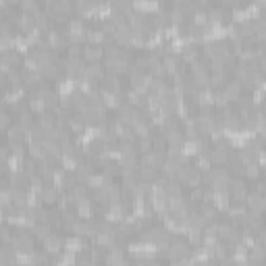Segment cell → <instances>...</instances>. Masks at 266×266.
Listing matches in <instances>:
<instances>
[{
	"label": "cell",
	"instance_id": "cell-17",
	"mask_svg": "<svg viewBox=\"0 0 266 266\" xmlns=\"http://www.w3.org/2000/svg\"><path fill=\"white\" fill-rule=\"evenodd\" d=\"M11 125V113L0 108V129H6Z\"/></svg>",
	"mask_w": 266,
	"mask_h": 266
},
{
	"label": "cell",
	"instance_id": "cell-6",
	"mask_svg": "<svg viewBox=\"0 0 266 266\" xmlns=\"http://www.w3.org/2000/svg\"><path fill=\"white\" fill-rule=\"evenodd\" d=\"M164 195L167 198H181L183 195V185L177 181V179H169L167 185H164Z\"/></svg>",
	"mask_w": 266,
	"mask_h": 266
},
{
	"label": "cell",
	"instance_id": "cell-13",
	"mask_svg": "<svg viewBox=\"0 0 266 266\" xmlns=\"http://www.w3.org/2000/svg\"><path fill=\"white\" fill-rule=\"evenodd\" d=\"M0 60H2L6 67H11V65H17V62L21 60V57H19V52L13 48V50H6V52L0 54Z\"/></svg>",
	"mask_w": 266,
	"mask_h": 266
},
{
	"label": "cell",
	"instance_id": "cell-7",
	"mask_svg": "<svg viewBox=\"0 0 266 266\" xmlns=\"http://www.w3.org/2000/svg\"><path fill=\"white\" fill-rule=\"evenodd\" d=\"M75 206H77V216L83 218V221H88V218L92 216V212H94V204H92L90 198H83L81 202H77Z\"/></svg>",
	"mask_w": 266,
	"mask_h": 266
},
{
	"label": "cell",
	"instance_id": "cell-16",
	"mask_svg": "<svg viewBox=\"0 0 266 266\" xmlns=\"http://www.w3.org/2000/svg\"><path fill=\"white\" fill-rule=\"evenodd\" d=\"M135 152H142V154L152 152V142H150V137H139L137 144H135Z\"/></svg>",
	"mask_w": 266,
	"mask_h": 266
},
{
	"label": "cell",
	"instance_id": "cell-1",
	"mask_svg": "<svg viewBox=\"0 0 266 266\" xmlns=\"http://www.w3.org/2000/svg\"><path fill=\"white\" fill-rule=\"evenodd\" d=\"M241 90H244V88H241V83L235 81V79H229L221 88V92L225 94V98H227V102H229V104L231 102H237V100L241 98Z\"/></svg>",
	"mask_w": 266,
	"mask_h": 266
},
{
	"label": "cell",
	"instance_id": "cell-15",
	"mask_svg": "<svg viewBox=\"0 0 266 266\" xmlns=\"http://www.w3.org/2000/svg\"><path fill=\"white\" fill-rule=\"evenodd\" d=\"M150 142H152V150H156V152H164V148H167V139H164L162 133L150 135Z\"/></svg>",
	"mask_w": 266,
	"mask_h": 266
},
{
	"label": "cell",
	"instance_id": "cell-2",
	"mask_svg": "<svg viewBox=\"0 0 266 266\" xmlns=\"http://www.w3.org/2000/svg\"><path fill=\"white\" fill-rule=\"evenodd\" d=\"M83 67H85V62L81 58H65V60H62V69H65L67 77H79V79H81Z\"/></svg>",
	"mask_w": 266,
	"mask_h": 266
},
{
	"label": "cell",
	"instance_id": "cell-19",
	"mask_svg": "<svg viewBox=\"0 0 266 266\" xmlns=\"http://www.w3.org/2000/svg\"><path fill=\"white\" fill-rule=\"evenodd\" d=\"M218 266H235V264L231 262V258H227V260H221V262H218Z\"/></svg>",
	"mask_w": 266,
	"mask_h": 266
},
{
	"label": "cell",
	"instance_id": "cell-18",
	"mask_svg": "<svg viewBox=\"0 0 266 266\" xmlns=\"http://www.w3.org/2000/svg\"><path fill=\"white\" fill-rule=\"evenodd\" d=\"M75 11H79V13H88V11H92V2H85V0H81V2L75 4Z\"/></svg>",
	"mask_w": 266,
	"mask_h": 266
},
{
	"label": "cell",
	"instance_id": "cell-10",
	"mask_svg": "<svg viewBox=\"0 0 266 266\" xmlns=\"http://www.w3.org/2000/svg\"><path fill=\"white\" fill-rule=\"evenodd\" d=\"M67 129L69 131H73V133H83L85 129V121H83V116L77 113L73 116H69V121H67Z\"/></svg>",
	"mask_w": 266,
	"mask_h": 266
},
{
	"label": "cell",
	"instance_id": "cell-4",
	"mask_svg": "<svg viewBox=\"0 0 266 266\" xmlns=\"http://www.w3.org/2000/svg\"><path fill=\"white\" fill-rule=\"evenodd\" d=\"M40 200L44 202V204H57L58 202V187L46 183L42 187V191H40Z\"/></svg>",
	"mask_w": 266,
	"mask_h": 266
},
{
	"label": "cell",
	"instance_id": "cell-14",
	"mask_svg": "<svg viewBox=\"0 0 266 266\" xmlns=\"http://www.w3.org/2000/svg\"><path fill=\"white\" fill-rule=\"evenodd\" d=\"M11 190H13V187H11ZM13 204L17 206L19 210L27 206V193H25V190H13Z\"/></svg>",
	"mask_w": 266,
	"mask_h": 266
},
{
	"label": "cell",
	"instance_id": "cell-8",
	"mask_svg": "<svg viewBox=\"0 0 266 266\" xmlns=\"http://www.w3.org/2000/svg\"><path fill=\"white\" fill-rule=\"evenodd\" d=\"M27 137V131L21 129L19 125H15V127L9 129V144H17V146H23V142H25Z\"/></svg>",
	"mask_w": 266,
	"mask_h": 266
},
{
	"label": "cell",
	"instance_id": "cell-3",
	"mask_svg": "<svg viewBox=\"0 0 266 266\" xmlns=\"http://www.w3.org/2000/svg\"><path fill=\"white\" fill-rule=\"evenodd\" d=\"M83 60L85 62H100V58L104 57V46L98 44H85L83 46Z\"/></svg>",
	"mask_w": 266,
	"mask_h": 266
},
{
	"label": "cell",
	"instance_id": "cell-9",
	"mask_svg": "<svg viewBox=\"0 0 266 266\" xmlns=\"http://www.w3.org/2000/svg\"><path fill=\"white\" fill-rule=\"evenodd\" d=\"M36 123L40 125L44 131H50V129L54 127V123H57V116H54V113L46 111V113H42V114H38V121H36Z\"/></svg>",
	"mask_w": 266,
	"mask_h": 266
},
{
	"label": "cell",
	"instance_id": "cell-11",
	"mask_svg": "<svg viewBox=\"0 0 266 266\" xmlns=\"http://www.w3.org/2000/svg\"><path fill=\"white\" fill-rule=\"evenodd\" d=\"M85 152L90 156H94V158H98V156L104 154V142L102 139H92V142L85 146Z\"/></svg>",
	"mask_w": 266,
	"mask_h": 266
},
{
	"label": "cell",
	"instance_id": "cell-5",
	"mask_svg": "<svg viewBox=\"0 0 266 266\" xmlns=\"http://www.w3.org/2000/svg\"><path fill=\"white\" fill-rule=\"evenodd\" d=\"M44 244H46V252H48L50 256H57L62 249V237H58L57 233H50V235L44 239Z\"/></svg>",
	"mask_w": 266,
	"mask_h": 266
},
{
	"label": "cell",
	"instance_id": "cell-12",
	"mask_svg": "<svg viewBox=\"0 0 266 266\" xmlns=\"http://www.w3.org/2000/svg\"><path fill=\"white\" fill-rule=\"evenodd\" d=\"M164 139H167L169 146H183V144H185V135H183L181 129L167 133V135H164Z\"/></svg>",
	"mask_w": 266,
	"mask_h": 266
}]
</instances>
